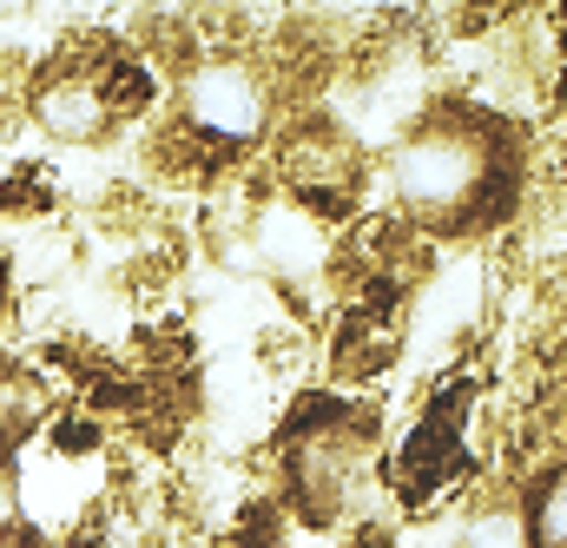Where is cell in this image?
Instances as JSON below:
<instances>
[{
	"label": "cell",
	"mask_w": 567,
	"mask_h": 548,
	"mask_svg": "<svg viewBox=\"0 0 567 548\" xmlns=\"http://www.w3.org/2000/svg\"><path fill=\"white\" fill-rule=\"evenodd\" d=\"M278 172L297 199H350V192L363 185V159H357L350 133H337V126H323V120L284 133Z\"/></svg>",
	"instance_id": "4"
},
{
	"label": "cell",
	"mask_w": 567,
	"mask_h": 548,
	"mask_svg": "<svg viewBox=\"0 0 567 548\" xmlns=\"http://www.w3.org/2000/svg\"><path fill=\"white\" fill-rule=\"evenodd\" d=\"M528 145L508 120L482 106H429L390 159L396 212L429 239H482L522 205Z\"/></svg>",
	"instance_id": "1"
},
{
	"label": "cell",
	"mask_w": 567,
	"mask_h": 548,
	"mask_svg": "<svg viewBox=\"0 0 567 548\" xmlns=\"http://www.w3.org/2000/svg\"><path fill=\"white\" fill-rule=\"evenodd\" d=\"M27 120L60 145H100L106 133H120L106 93H100V67L93 60H60L27 87Z\"/></svg>",
	"instance_id": "3"
},
{
	"label": "cell",
	"mask_w": 567,
	"mask_h": 548,
	"mask_svg": "<svg viewBox=\"0 0 567 548\" xmlns=\"http://www.w3.org/2000/svg\"><path fill=\"white\" fill-rule=\"evenodd\" d=\"M20 548H60V542H20Z\"/></svg>",
	"instance_id": "9"
},
{
	"label": "cell",
	"mask_w": 567,
	"mask_h": 548,
	"mask_svg": "<svg viewBox=\"0 0 567 548\" xmlns=\"http://www.w3.org/2000/svg\"><path fill=\"white\" fill-rule=\"evenodd\" d=\"M522 529H528V548H567V463H555V469L535 483Z\"/></svg>",
	"instance_id": "6"
},
{
	"label": "cell",
	"mask_w": 567,
	"mask_h": 548,
	"mask_svg": "<svg viewBox=\"0 0 567 548\" xmlns=\"http://www.w3.org/2000/svg\"><path fill=\"white\" fill-rule=\"evenodd\" d=\"M455 548H528V529H522V516H475Z\"/></svg>",
	"instance_id": "7"
},
{
	"label": "cell",
	"mask_w": 567,
	"mask_h": 548,
	"mask_svg": "<svg viewBox=\"0 0 567 548\" xmlns=\"http://www.w3.org/2000/svg\"><path fill=\"white\" fill-rule=\"evenodd\" d=\"M271 126V93L258 87L251 67L231 60H205L178 80V120L172 139L185 145H218V152H245L251 139H265Z\"/></svg>",
	"instance_id": "2"
},
{
	"label": "cell",
	"mask_w": 567,
	"mask_h": 548,
	"mask_svg": "<svg viewBox=\"0 0 567 548\" xmlns=\"http://www.w3.org/2000/svg\"><path fill=\"white\" fill-rule=\"evenodd\" d=\"M53 423V390L27 364H0V456H20Z\"/></svg>",
	"instance_id": "5"
},
{
	"label": "cell",
	"mask_w": 567,
	"mask_h": 548,
	"mask_svg": "<svg viewBox=\"0 0 567 548\" xmlns=\"http://www.w3.org/2000/svg\"><path fill=\"white\" fill-rule=\"evenodd\" d=\"M20 529V469H13V456H0V542Z\"/></svg>",
	"instance_id": "8"
}]
</instances>
